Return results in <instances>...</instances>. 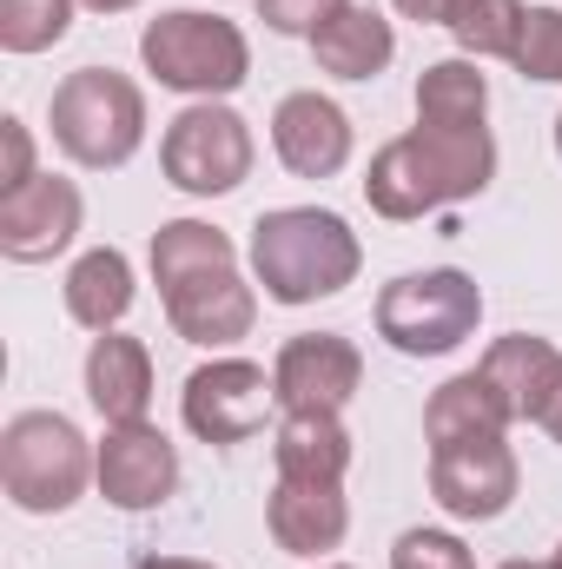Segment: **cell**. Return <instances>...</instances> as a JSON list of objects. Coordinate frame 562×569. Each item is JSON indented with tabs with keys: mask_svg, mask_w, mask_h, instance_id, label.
<instances>
[{
	"mask_svg": "<svg viewBox=\"0 0 562 569\" xmlns=\"http://www.w3.org/2000/svg\"><path fill=\"white\" fill-rule=\"evenodd\" d=\"M496 179V140L490 127H411L378 146L364 172V199L378 219H423L436 206H456Z\"/></svg>",
	"mask_w": 562,
	"mask_h": 569,
	"instance_id": "cell-1",
	"label": "cell"
},
{
	"mask_svg": "<svg viewBox=\"0 0 562 569\" xmlns=\"http://www.w3.org/2000/svg\"><path fill=\"white\" fill-rule=\"evenodd\" d=\"M364 246L324 206H279L252 226V279L272 305H318L358 279Z\"/></svg>",
	"mask_w": 562,
	"mask_h": 569,
	"instance_id": "cell-2",
	"label": "cell"
},
{
	"mask_svg": "<svg viewBox=\"0 0 562 569\" xmlns=\"http://www.w3.org/2000/svg\"><path fill=\"white\" fill-rule=\"evenodd\" d=\"M93 457L100 450L60 411H20L0 430V483L13 497V510H27V517L73 510L93 483Z\"/></svg>",
	"mask_w": 562,
	"mask_h": 569,
	"instance_id": "cell-3",
	"label": "cell"
},
{
	"mask_svg": "<svg viewBox=\"0 0 562 569\" xmlns=\"http://www.w3.org/2000/svg\"><path fill=\"white\" fill-rule=\"evenodd\" d=\"M140 60L159 87L192 93V100H225V93H239L245 73H252L245 33H239L225 13H199V7H172V13L145 20Z\"/></svg>",
	"mask_w": 562,
	"mask_h": 569,
	"instance_id": "cell-4",
	"label": "cell"
},
{
	"mask_svg": "<svg viewBox=\"0 0 562 569\" xmlns=\"http://www.w3.org/2000/svg\"><path fill=\"white\" fill-rule=\"evenodd\" d=\"M53 140L73 166L113 172L145 140V93L113 67H80L53 87Z\"/></svg>",
	"mask_w": 562,
	"mask_h": 569,
	"instance_id": "cell-5",
	"label": "cell"
},
{
	"mask_svg": "<svg viewBox=\"0 0 562 569\" xmlns=\"http://www.w3.org/2000/svg\"><path fill=\"white\" fill-rule=\"evenodd\" d=\"M483 291L470 272L436 266V272H404L378 291V338L404 358H443L463 338H476Z\"/></svg>",
	"mask_w": 562,
	"mask_h": 569,
	"instance_id": "cell-6",
	"label": "cell"
},
{
	"mask_svg": "<svg viewBox=\"0 0 562 569\" xmlns=\"http://www.w3.org/2000/svg\"><path fill=\"white\" fill-rule=\"evenodd\" d=\"M252 159H259L252 127H245L232 107H219V100H192V107L165 127V140H159L165 179H172L179 192H192V199L239 192V186L252 179Z\"/></svg>",
	"mask_w": 562,
	"mask_h": 569,
	"instance_id": "cell-7",
	"label": "cell"
},
{
	"mask_svg": "<svg viewBox=\"0 0 562 569\" xmlns=\"http://www.w3.org/2000/svg\"><path fill=\"white\" fill-rule=\"evenodd\" d=\"M279 391H272V371L252 365V358H212L185 378L179 391V411H185V430L199 443H245L259 437L265 418H272Z\"/></svg>",
	"mask_w": 562,
	"mask_h": 569,
	"instance_id": "cell-8",
	"label": "cell"
},
{
	"mask_svg": "<svg viewBox=\"0 0 562 569\" xmlns=\"http://www.w3.org/2000/svg\"><path fill=\"white\" fill-rule=\"evenodd\" d=\"M364 385V358L351 338L338 331H298L284 338V351L272 358V391H279L284 418H338Z\"/></svg>",
	"mask_w": 562,
	"mask_h": 569,
	"instance_id": "cell-9",
	"label": "cell"
},
{
	"mask_svg": "<svg viewBox=\"0 0 562 569\" xmlns=\"http://www.w3.org/2000/svg\"><path fill=\"white\" fill-rule=\"evenodd\" d=\"M430 497L456 523H496L516 503V450L503 437H463L430 450Z\"/></svg>",
	"mask_w": 562,
	"mask_h": 569,
	"instance_id": "cell-10",
	"label": "cell"
},
{
	"mask_svg": "<svg viewBox=\"0 0 562 569\" xmlns=\"http://www.w3.org/2000/svg\"><path fill=\"white\" fill-rule=\"evenodd\" d=\"M93 483L113 510H159L179 490V450L159 425H107Z\"/></svg>",
	"mask_w": 562,
	"mask_h": 569,
	"instance_id": "cell-11",
	"label": "cell"
},
{
	"mask_svg": "<svg viewBox=\"0 0 562 569\" xmlns=\"http://www.w3.org/2000/svg\"><path fill=\"white\" fill-rule=\"evenodd\" d=\"M80 186L60 172H33L27 186L0 192V252L13 266H40L80 239Z\"/></svg>",
	"mask_w": 562,
	"mask_h": 569,
	"instance_id": "cell-12",
	"label": "cell"
},
{
	"mask_svg": "<svg viewBox=\"0 0 562 569\" xmlns=\"http://www.w3.org/2000/svg\"><path fill=\"white\" fill-rule=\"evenodd\" d=\"M272 152L298 179H331L351 166V113L324 93H284L272 113Z\"/></svg>",
	"mask_w": 562,
	"mask_h": 569,
	"instance_id": "cell-13",
	"label": "cell"
},
{
	"mask_svg": "<svg viewBox=\"0 0 562 569\" xmlns=\"http://www.w3.org/2000/svg\"><path fill=\"white\" fill-rule=\"evenodd\" d=\"M165 318H172V331H179L185 345L219 351V345L252 338V325H259V291L239 279V266H225V272L172 284V291H165Z\"/></svg>",
	"mask_w": 562,
	"mask_h": 569,
	"instance_id": "cell-14",
	"label": "cell"
},
{
	"mask_svg": "<svg viewBox=\"0 0 562 569\" xmlns=\"http://www.w3.org/2000/svg\"><path fill=\"white\" fill-rule=\"evenodd\" d=\"M265 523H272V543H279L284 557H324V550H338L344 530H351L344 483L279 477L272 483V503H265Z\"/></svg>",
	"mask_w": 562,
	"mask_h": 569,
	"instance_id": "cell-15",
	"label": "cell"
},
{
	"mask_svg": "<svg viewBox=\"0 0 562 569\" xmlns=\"http://www.w3.org/2000/svg\"><path fill=\"white\" fill-rule=\"evenodd\" d=\"M476 371L503 391V405H510L516 425H543V411H550V398H556V385H562V351L550 338L510 331V338H496V345L483 351Z\"/></svg>",
	"mask_w": 562,
	"mask_h": 569,
	"instance_id": "cell-16",
	"label": "cell"
},
{
	"mask_svg": "<svg viewBox=\"0 0 562 569\" xmlns=\"http://www.w3.org/2000/svg\"><path fill=\"white\" fill-rule=\"evenodd\" d=\"M87 405L107 425H145L152 411V351L127 331H100L87 351Z\"/></svg>",
	"mask_w": 562,
	"mask_h": 569,
	"instance_id": "cell-17",
	"label": "cell"
},
{
	"mask_svg": "<svg viewBox=\"0 0 562 569\" xmlns=\"http://www.w3.org/2000/svg\"><path fill=\"white\" fill-rule=\"evenodd\" d=\"M311 53H318V67L331 80H378L391 67V53H398V33H391V20L378 7H358L351 0V7H338L311 33Z\"/></svg>",
	"mask_w": 562,
	"mask_h": 569,
	"instance_id": "cell-18",
	"label": "cell"
},
{
	"mask_svg": "<svg viewBox=\"0 0 562 569\" xmlns=\"http://www.w3.org/2000/svg\"><path fill=\"white\" fill-rule=\"evenodd\" d=\"M510 425H516V418H510L503 391H496L483 371H463V378L436 385L430 405H423V437H430V450H436V443H463V437H503Z\"/></svg>",
	"mask_w": 562,
	"mask_h": 569,
	"instance_id": "cell-19",
	"label": "cell"
},
{
	"mask_svg": "<svg viewBox=\"0 0 562 569\" xmlns=\"http://www.w3.org/2000/svg\"><path fill=\"white\" fill-rule=\"evenodd\" d=\"M67 311L87 331H120V318L133 311V266H127V252L100 246V252L73 259V272H67Z\"/></svg>",
	"mask_w": 562,
	"mask_h": 569,
	"instance_id": "cell-20",
	"label": "cell"
},
{
	"mask_svg": "<svg viewBox=\"0 0 562 569\" xmlns=\"http://www.w3.org/2000/svg\"><path fill=\"white\" fill-rule=\"evenodd\" d=\"M225 266H239V252H232V239H225L219 226H205V219H165V226L152 232V284H159V298H165L172 284L225 272Z\"/></svg>",
	"mask_w": 562,
	"mask_h": 569,
	"instance_id": "cell-21",
	"label": "cell"
},
{
	"mask_svg": "<svg viewBox=\"0 0 562 569\" xmlns=\"http://www.w3.org/2000/svg\"><path fill=\"white\" fill-rule=\"evenodd\" d=\"M272 463L279 477H318V483H344L351 470V430L338 418H284L272 437Z\"/></svg>",
	"mask_w": 562,
	"mask_h": 569,
	"instance_id": "cell-22",
	"label": "cell"
},
{
	"mask_svg": "<svg viewBox=\"0 0 562 569\" xmlns=\"http://www.w3.org/2000/svg\"><path fill=\"white\" fill-rule=\"evenodd\" d=\"M490 113V80L476 60H430L418 73V120L423 127H483Z\"/></svg>",
	"mask_w": 562,
	"mask_h": 569,
	"instance_id": "cell-23",
	"label": "cell"
},
{
	"mask_svg": "<svg viewBox=\"0 0 562 569\" xmlns=\"http://www.w3.org/2000/svg\"><path fill=\"white\" fill-rule=\"evenodd\" d=\"M523 20H530L523 0H450L443 27L470 60H510L516 40H523Z\"/></svg>",
	"mask_w": 562,
	"mask_h": 569,
	"instance_id": "cell-24",
	"label": "cell"
},
{
	"mask_svg": "<svg viewBox=\"0 0 562 569\" xmlns=\"http://www.w3.org/2000/svg\"><path fill=\"white\" fill-rule=\"evenodd\" d=\"M73 27V0H0V47L7 53H47Z\"/></svg>",
	"mask_w": 562,
	"mask_h": 569,
	"instance_id": "cell-25",
	"label": "cell"
},
{
	"mask_svg": "<svg viewBox=\"0 0 562 569\" xmlns=\"http://www.w3.org/2000/svg\"><path fill=\"white\" fill-rule=\"evenodd\" d=\"M510 67H516L523 80H550V87H562V7H530Z\"/></svg>",
	"mask_w": 562,
	"mask_h": 569,
	"instance_id": "cell-26",
	"label": "cell"
},
{
	"mask_svg": "<svg viewBox=\"0 0 562 569\" xmlns=\"http://www.w3.org/2000/svg\"><path fill=\"white\" fill-rule=\"evenodd\" d=\"M391 569H476V557L450 530H404L391 550Z\"/></svg>",
	"mask_w": 562,
	"mask_h": 569,
	"instance_id": "cell-27",
	"label": "cell"
},
{
	"mask_svg": "<svg viewBox=\"0 0 562 569\" xmlns=\"http://www.w3.org/2000/svg\"><path fill=\"white\" fill-rule=\"evenodd\" d=\"M259 7V20L272 27V33H291V40H311L338 7H351V0H252Z\"/></svg>",
	"mask_w": 562,
	"mask_h": 569,
	"instance_id": "cell-28",
	"label": "cell"
},
{
	"mask_svg": "<svg viewBox=\"0 0 562 569\" xmlns=\"http://www.w3.org/2000/svg\"><path fill=\"white\" fill-rule=\"evenodd\" d=\"M0 146H7V172H0V192H13V186H27L33 179V140H27V127L7 113L0 120Z\"/></svg>",
	"mask_w": 562,
	"mask_h": 569,
	"instance_id": "cell-29",
	"label": "cell"
},
{
	"mask_svg": "<svg viewBox=\"0 0 562 569\" xmlns=\"http://www.w3.org/2000/svg\"><path fill=\"white\" fill-rule=\"evenodd\" d=\"M391 7H398L404 20H436V27L450 20V0H391Z\"/></svg>",
	"mask_w": 562,
	"mask_h": 569,
	"instance_id": "cell-30",
	"label": "cell"
},
{
	"mask_svg": "<svg viewBox=\"0 0 562 569\" xmlns=\"http://www.w3.org/2000/svg\"><path fill=\"white\" fill-rule=\"evenodd\" d=\"M140 569H219V563H199V557H145Z\"/></svg>",
	"mask_w": 562,
	"mask_h": 569,
	"instance_id": "cell-31",
	"label": "cell"
},
{
	"mask_svg": "<svg viewBox=\"0 0 562 569\" xmlns=\"http://www.w3.org/2000/svg\"><path fill=\"white\" fill-rule=\"evenodd\" d=\"M543 430L562 443V385H556V398H550V411H543Z\"/></svg>",
	"mask_w": 562,
	"mask_h": 569,
	"instance_id": "cell-32",
	"label": "cell"
},
{
	"mask_svg": "<svg viewBox=\"0 0 562 569\" xmlns=\"http://www.w3.org/2000/svg\"><path fill=\"white\" fill-rule=\"evenodd\" d=\"M80 7H93V13H127V7H140V0H80Z\"/></svg>",
	"mask_w": 562,
	"mask_h": 569,
	"instance_id": "cell-33",
	"label": "cell"
},
{
	"mask_svg": "<svg viewBox=\"0 0 562 569\" xmlns=\"http://www.w3.org/2000/svg\"><path fill=\"white\" fill-rule=\"evenodd\" d=\"M496 569H543V563H523V557H516V563H496ZM550 569H556V563H550Z\"/></svg>",
	"mask_w": 562,
	"mask_h": 569,
	"instance_id": "cell-34",
	"label": "cell"
},
{
	"mask_svg": "<svg viewBox=\"0 0 562 569\" xmlns=\"http://www.w3.org/2000/svg\"><path fill=\"white\" fill-rule=\"evenodd\" d=\"M556 152H562V120H556Z\"/></svg>",
	"mask_w": 562,
	"mask_h": 569,
	"instance_id": "cell-35",
	"label": "cell"
},
{
	"mask_svg": "<svg viewBox=\"0 0 562 569\" xmlns=\"http://www.w3.org/2000/svg\"><path fill=\"white\" fill-rule=\"evenodd\" d=\"M324 569H351V563H324Z\"/></svg>",
	"mask_w": 562,
	"mask_h": 569,
	"instance_id": "cell-36",
	"label": "cell"
},
{
	"mask_svg": "<svg viewBox=\"0 0 562 569\" xmlns=\"http://www.w3.org/2000/svg\"><path fill=\"white\" fill-rule=\"evenodd\" d=\"M556 569H562V550H556Z\"/></svg>",
	"mask_w": 562,
	"mask_h": 569,
	"instance_id": "cell-37",
	"label": "cell"
}]
</instances>
